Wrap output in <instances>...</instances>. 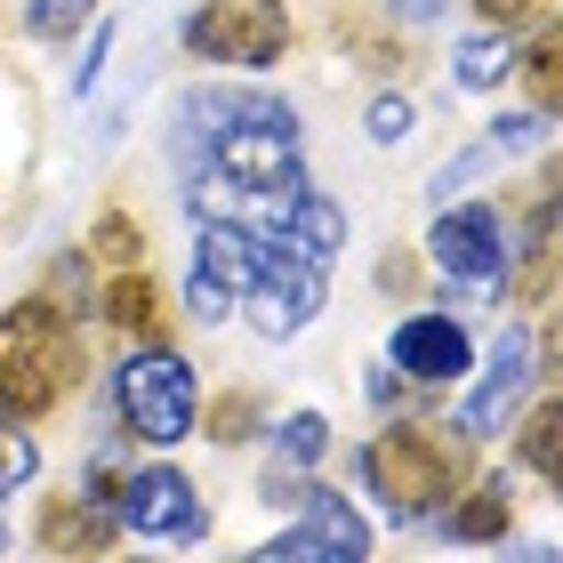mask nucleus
<instances>
[{
  "instance_id": "f257e3e1",
  "label": "nucleus",
  "mask_w": 563,
  "mask_h": 563,
  "mask_svg": "<svg viewBox=\"0 0 563 563\" xmlns=\"http://www.w3.org/2000/svg\"><path fill=\"white\" fill-rule=\"evenodd\" d=\"M73 378H81V346H73L57 306H16V314H0V411L41 419V411L65 402Z\"/></svg>"
},
{
  "instance_id": "f03ea898",
  "label": "nucleus",
  "mask_w": 563,
  "mask_h": 563,
  "mask_svg": "<svg viewBox=\"0 0 563 563\" xmlns=\"http://www.w3.org/2000/svg\"><path fill=\"white\" fill-rule=\"evenodd\" d=\"M210 169L225 177V186H242V194L290 201L306 186L290 106H282V97H234V113H225L218 137H210Z\"/></svg>"
},
{
  "instance_id": "7ed1b4c3",
  "label": "nucleus",
  "mask_w": 563,
  "mask_h": 563,
  "mask_svg": "<svg viewBox=\"0 0 563 563\" xmlns=\"http://www.w3.org/2000/svg\"><path fill=\"white\" fill-rule=\"evenodd\" d=\"M459 467H467V451L443 443V434H427V427H395L363 451V483L378 492L387 523H427L434 507L459 492Z\"/></svg>"
},
{
  "instance_id": "20e7f679",
  "label": "nucleus",
  "mask_w": 563,
  "mask_h": 563,
  "mask_svg": "<svg viewBox=\"0 0 563 563\" xmlns=\"http://www.w3.org/2000/svg\"><path fill=\"white\" fill-rule=\"evenodd\" d=\"M113 402L145 443H186L194 434V411H201V387H194V363L169 346H145L113 371Z\"/></svg>"
},
{
  "instance_id": "39448f33",
  "label": "nucleus",
  "mask_w": 563,
  "mask_h": 563,
  "mask_svg": "<svg viewBox=\"0 0 563 563\" xmlns=\"http://www.w3.org/2000/svg\"><path fill=\"white\" fill-rule=\"evenodd\" d=\"M186 48L210 57V65L266 73V65H282V48H290V9H282V0H210L201 16H186Z\"/></svg>"
},
{
  "instance_id": "423d86ee",
  "label": "nucleus",
  "mask_w": 563,
  "mask_h": 563,
  "mask_svg": "<svg viewBox=\"0 0 563 563\" xmlns=\"http://www.w3.org/2000/svg\"><path fill=\"white\" fill-rule=\"evenodd\" d=\"M250 282H258V234L234 218H201V250H194V274H186L194 322H225Z\"/></svg>"
},
{
  "instance_id": "0eeeda50",
  "label": "nucleus",
  "mask_w": 563,
  "mask_h": 563,
  "mask_svg": "<svg viewBox=\"0 0 563 563\" xmlns=\"http://www.w3.org/2000/svg\"><path fill=\"white\" fill-rule=\"evenodd\" d=\"M427 250H434V266H443L451 282H475V290L507 282V258H516V250H507L499 210H483V201H467V194H459V210H443V201H434Z\"/></svg>"
},
{
  "instance_id": "6e6552de",
  "label": "nucleus",
  "mask_w": 563,
  "mask_h": 563,
  "mask_svg": "<svg viewBox=\"0 0 563 563\" xmlns=\"http://www.w3.org/2000/svg\"><path fill=\"white\" fill-rule=\"evenodd\" d=\"M266 555H274V563H290V555L363 563V555H371V523H363V507H346L339 492H306V499H298V523H290V531H274Z\"/></svg>"
},
{
  "instance_id": "1a4fd4ad",
  "label": "nucleus",
  "mask_w": 563,
  "mask_h": 563,
  "mask_svg": "<svg viewBox=\"0 0 563 563\" xmlns=\"http://www.w3.org/2000/svg\"><path fill=\"white\" fill-rule=\"evenodd\" d=\"M130 531H153V540H201V492L177 467H137L121 483V507H113Z\"/></svg>"
},
{
  "instance_id": "9d476101",
  "label": "nucleus",
  "mask_w": 563,
  "mask_h": 563,
  "mask_svg": "<svg viewBox=\"0 0 563 563\" xmlns=\"http://www.w3.org/2000/svg\"><path fill=\"white\" fill-rule=\"evenodd\" d=\"M387 354H395V371H402V378H419V387H451V378H467V363H475L467 330L443 322V314H402Z\"/></svg>"
},
{
  "instance_id": "9b49d317",
  "label": "nucleus",
  "mask_w": 563,
  "mask_h": 563,
  "mask_svg": "<svg viewBox=\"0 0 563 563\" xmlns=\"http://www.w3.org/2000/svg\"><path fill=\"white\" fill-rule=\"evenodd\" d=\"M531 387V330L507 322L499 346H492V378H483V395L467 402V434H492L507 411H516V395Z\"/></svg>"
},
{
  "instance_id": "f8f14e48",
  "label": "nucleus",
  "mask_w": 563,
  "mask_h": 563,
  "mask_svg": "<svg viewBox=\"0 0 563 563\" xmlns=\"http://www.w3.org/2000/svg\"><path fill=\"white\" fill-rule=\"evenodd\" d=\"M274 234L290 242L298 258L330 266V258H339V250H346V210H339V201H330V194H306V186H298L290 201H282V225H274Z\"/></svg>"
},
{
  "instance_id": "ddd939ff",
  "label": "nucleus",
  "mask_w": 563,
  "mask_h": 563,
  "mask_svg": "<svg viewBox=\"0 0 563 563\" xmlns=\"http://www.w3.org/2000/svg\"><path fill=\"white\" fill-rule=\"evenodd\" d=\"M106 540H113V507H97V499L41 516V548H106Z\"/></svg>"
},
{
  "instance_id": "4468645a",
  "label": "nucleus",
  "mask_w": 563,
  "mask_h": 563,
  "mask_svg": "<svg viewBox=\"0 0 563 563\" xmlns=\"http://www.w3.org/2000/svg\"><path fill=\"white\" fill-rule=\"evenodd\" d=\"M492 162H499V145H492V137L467 145V153H451V162L427 177V201H459L467 186H483V177H492Z\"/></svg>"
},
{
  "instance_id": "2eb2a0df",
  "label": "nucleus",
  "mask_w": 563,
  "mask_h": 563,
  "mask_svg": "<svg viewBox=\"0 0 563 563\" xmlns=\"http://www.w3.org/2000/svg\"><path fill=\"white\" fill-rule=\"evenodd\" d=\"M499 531H507V483H492L459 516H443V540H499Z\"/></svg>"
},
{
  "instance_id": "dca6fc26",
  "label": "nucleus",
  "mask_w": 563,
  "mask_h": 563,
  "mask_svg": "<svg viewBox=\"0 0 563 563\" xmlns=\"http://www.w3.org/2000/svg\"><path fill=\"white\" fill-rule=\"evenodd\" d=\"M507 65H516V57H507V41H499V33L459 41V81H467V89H499V81H507Z\"/></svg>"
},
{
  "instance_id": "f3484780",
  "label": "nucleus",
  "mask_w": 563,
  "mask_h": 563,
  "mask_svg": "<svg viewBox=\"0 0 563 563\" xmlns=\"http://www.w3.org/2000/svg\"><path fill=\"white\" fill-rule=\"evenodd\" d=\"M33 475H41V443H33L24 427L0 419V492H24Z\"/></svg>"
},
{
  "instance_id": "a211bd4d",
  "label": "nucleus",
  "mask_w": 563,
  "mask_h": 563,
  "mask_svg": "<svg viewBox=\"0 0 563 563\" xmlns=\"http://www.w3.org/2000/svg\"><path fill=\"white\" fill-rule=\"evenodd\" d=\"M322 443H330V419H322V411H298V419H282V459H290V467L322 459Z\"/></svg>"
},
{
  "instance_id": "6ab92c4d",
  "label": "nucleus",
  "mask_w": 563,
  "mask_h": 563,
  "mask_svg": "<svg viewBox=\"0 0 563 563\" xmlns=\"http://www.w3.org/2000/svg\"><path fill=\"white\" fill-rule=\"evenodd\" d=\"M81 16H97V0H33V9H24V24H33L41 41H65Z\"/></svg>"
},
{
  "instance_id": "aec40b11",
  "label": "nucleus",
  "mask_w": 563,
  "mask_h": 563,
  "mask_svg": "<svg viewBox=\"0 0 563 563\" xmlns=\"http://www.w3.org/2000/svg\"><path fill=\"white\" fill-rule=\"evenodd\" d=\"M523 467L555 483V402H540V411H531V427H523Z\"/></svg>"
},
{
  "instance_id": "412c9836",
  "label": "nucleus",
  "mask_w": 563,
  "mask_h": 563,
  "mask_svg": "<svg viewBox=\"0 0 563 563\" xmlns=\"http://www.w3.org/2000/svg\"><path fill=\"white\" fill-rule=\"evenodd\" d=\"M106 314H113V322H130V330H153V322H162V314H153V290H145L137 274L106 290Z\"/></svg>"
},
{
  "instance_id": "4be33fe9",
  "label": "nucleus",
  "mask_w": 563,
  "mask_h": 563,
  "mask_svg": "<svg viewBox=\"0 0 563 563\" xmlns=\"http://www.w3.org/2000/svg\"><path fill=\"white\" fill-rule=\"evenodd\" d=\"M363 137L371 145H402L411 137V106H402V97H378V106L363 113Z\"/></svg>"
},
{
  "instance_id": "5701e85b",
  "label": "nucleus",
  "mask_w": 563,
  "mask_h": 563,
  "mask_svg": "<svg viewBox=\"0 0 563 563\" xmlns=\"http://www.w3.org/2000/svg\"><path fill=\"white\" fill-rule=\"evenodd\" d=\"M548 137V113H499L492 121V145L499 153H523V145H540Z\"/></svg>"
},
{
  "instance_id": "b1692460",
  "label": "nucleus",
  "mask_w": 563,
  "mask_h": 563,
  "mask_svg": "<svg viewBox=\"0 0 563 563\" xmlns=\"http://www.w3.org/2000/svg\"><path fill=\"white\" fill-rule=\"evenodd\" d=\"M106 48H113V24L97 16V33H89V57L73 65V89H89V81H97V65H106Z\"/></svg>"
},
{
  "instance_id": "393cba45",
  "label": "nucleus",
  "mask_w": 563,
  "mask_h": 563,
  "mask_svg": "<svg viewBox=\"0 0 563 563\" xmlns=\"http://www.w3.org/2000/svg\"><path fill=\"white\" fill-rule=\"evenodd\" d=\"M363 395H371V411H395V402H402V371H371Z\"/></svg>"
},
{
  "instance_id": "a878e982",
  "label": "nucleus",
  "mask_w": 563,
  "mask_h": 563,
  "mask_svg": "<svg viewBox=\"0 0 563 563\" xmlns=\"http://www.w3.org/2000/svg\"><path fill=\"white\" fill-rule=\"evenodd\" d=\"M531 89H540V113L555 106V48H531Z\"/></svg>"
},
{
  "instance_id": "bb28decb",
  "label": "nucleus",
  "mask_w": 563,
  "mask_h": 563,
  "mask_svg": "<svg viewBox=\"0 0 563 563\" xmlns=\"http://www.w3.org/2000/svg\"><path fill=\"white\" fill-rule=\"evenodd\" d=\"M97 250H106V258H121V266H130V258H137V225H106V234H97Z\"/></svg>"
},
{
  "instance_id": "cd10ccee",
  "label": "nucleus",
  "mask_w": 563,
  "mask_h": 563,
  "mask_svg": "<svg viewBox=\"0 0 563 563\" xmlns=\"http://www.w3.org/2000/svg\"><path fill=\"white\" fill-rule=\"evenodd\" d=\"M475 9L492 16V24H516V16H531V0H475Z\"/></svg>"
},
{
  "instance_id": "c85d7f7f",
  "label": "nucleus",
  "mask_w": 563,
  "mask_h": 563,
  "mask_svg": "<svg viewBox=\"0 0 563 563\" xmlns=\"http://www.w3.org/2000/svg\"><path fill=\"white\" fill-rule=\"evenodd\" d=\"M402 9H411V16H434V0H402Z\"/></svg>"
},
{
  "instance_id": "c756f323",
  "label": "nucleus",
  "mask_w": 563,
  "mask_h": 563,
  "mask_svg": "<svg viewBox=\"0 0 563 563\" xmlns=\"http://www.w3.org/2000/svg\"><path fill=\"white\" fill-rule=\"evenodd\" d=\"M0 548H9V523H0Z\"/></svg>"
}]
</instances>
